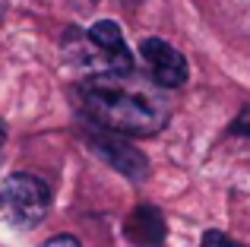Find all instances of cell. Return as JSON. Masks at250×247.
<instances>
[{"instance_id":"obj_1","label":"cell","mask_w":250,"mask_h":247,"mask_svg":"<svg viewBox=\"0 0 250 247\" xmlns=\"http://www.w3.org/2000/svg\"><path fill=\"white\" fill-rule=\"evenodd\" d=\"M85 124L124 136H152L168 124V102L133 73H92L80 82Z\"/></svg>"},{"instance_id":"obj_2","label":"cell","mask_w":250,"mask_h":247,"mask_svg":"<svg viewBox=\"0 0 250 247\" xmlns=\"http://www.w3.org/2000/svg\"><path fill=\"white\" fill-rule=\"evenodd\" d=\"M48 206H51V190L35 174L16 171L0 187V212L16 228H35L48 216Z\"/></svg>"},{"instance_id":"obj_3","label":"cell","mask_w":250,"mask_h":247,"mask_svg":"<svg viewBox=\"0 0 250 247\" xmlns=\"http://www.w3.org/2000/svg\"><path fill=\"white\" fill-rule=\"evenodd\" d=\"M83 136H85V143H89L92 152H95L98 159H104L111 168H117L127 181H146V174H149L146 155H143L140 149L130 146V143L124 140V133H114V130H104V127L89 124V130H85Z\"/></svg>"},{"instance_id":"obj_4","label":"cell","mask_w":250,"mask_h":247,"mask_svg":"<svg viewBox=\"0 0 250 247\" xmlns=\"http://www.w3.org/2000/svg\"><path fill=\"white\" fill-rule=\"evenodd\" d=\"M85 35L95 48V73H133V54H130L117 22L98 19Z\"/></svg>"},{"instance_id":"obj_5","label":"cell","mask_w":250,"mask_h":247,"mask_svg":"<svg viewBox=\"0 0 250 247\" xmlns=\"http://www.w3.org/2000/svg\"><path fill=\"white\" fill-rule=\"evenodd\" d=\"M143 61L149 67V80L159 89H177L187 82V61L177 48H171L162 38H146L140 44Z\"/></svg>"},{"instance_id":"obj_6","label":"cell","mask_w":250,"mask_h":247,"mask_svg":"<svg viewBox=\"0 0 250 247\" xmlns=\"http://www.w3.org/2000/svg\"><path fill=\"white\" fill-rule=\"evenodd\" d=\"M124 235L136 247H162V241H165V235H168L162 209H155V206H149V203L136 206L127 216V222H124Z\"/></svg>"},{"instance_id":"obj_7","label":"cell","mask_w":250,"mask_h":247,"mask_svg":"<svg viewBox=\"0 0 250 247\" xmlns=\"http://www.w3.org/2000/svg\"><path fill=\"white\" fill-rule=\"evenodd\" d=\"M200 247H244V244H238V241H231L228 235H222V231H206L203 235V241H200Z\"/></svg>"},{"instance_id":"obj_8","label":"cell","mask_w":250,"mask_h":247,"mask_svg":"<svg viewBox=\"0 0 250 247\" xmlns=\"http://www.w3.org/2000/svg\"><path fill=\"white\" fill-rule=\"evenodd\" d=\"M231 130H234V133H241V136H247V140H250V102H247L244 108H241V114L234 118Z\"/></svg>"},{"instance_id":"obj_9","label":"cell","mask_w":250,"mask_h":247,"mask_svg":"<svg viewBox=\"0 0 250 247\" xmlns=\"http://www.w3.org/2000/svg\"><path fill=\"white\" fill-rule=\"evenodd\" d=\"M42 247H80V241L73 235H57V238H48Z\"/></svg>"},{"instance_id":"obj_10","label":"cell","mask_w":250,"mask_h":247,"mask_svg":"<svg viewBox=\"0 0 250 247\" xmlns=\"http://www.w3.org/2000/svg\"><path fill=\"white\" fill-rule=\"evenodd\" d=\"M3 140H6V130H3V124H0V149H3Z\"/></svg>"},{"instance_id":"obj_11","label":"cell","mask_w":250,"mask_h":247,"mask_svg":"<svg viewBox=\"0 0 250 247\" xmlns=\"http://www.w3.org/2000/svg\"><path fill=\"white\" fill-rule=\"evenodd\" d=\"M0 16H3V0H0Z\"/></svg>"},{"instance_id":"obj_12","label":"cell","mask_w":250,"mask_h":247,"mask_svg":"<svg viewBox=\"0 0 250 247\" xmlns=\"http://www.w3.org/2000/svg\"><path fill=\"white\" fill-rule=\"evenodd\" d=\"M127 3H140V0H127Z\"/></svg>"}]
</instances>
